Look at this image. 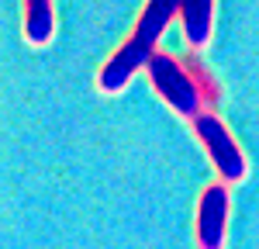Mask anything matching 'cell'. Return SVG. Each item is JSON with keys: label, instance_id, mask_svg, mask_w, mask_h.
Returning <instances> with one entry per match:
<instances>
[{"label": "cell", "instance_id": "52a82bcc", "mask_svg": "<svg viewBox=\"0 0 259 249\" xmlns=\"http://www.w3.org/2000/svg\"><path fill=\"white\" fill-rule=\"evenodd\" d=\"M183 66H187L190 80H194V87H197V94L204 97V107H207V111H214V107L221 104V83L214 80V73L204 66L200 52H187V56H183Z\"/></svg>", "mask_w": 259, "mask_h": 249}, {"label": "cell", "instance_id": "277c9868", "mask_svg": "<svg viewBox=\"0 0 259 249\" xmlns=\"http://www.w3.org/2000/svg\"><path fill=\"white\" fill-rule=\"evenodd\" d=\"M228 215H232V194L228 184H207L200 190L197 215H194V242L197 249H225L228 242Z\"/></svg>", "mask_w": 259, "mask_h": 249}, {"label": "cell", "instance_id": "7a4b0ae2", "mask_svg": "<svg viewBox=\"0 0 259 249\" xmlns=\"http://www.w3.org/2000/svg\"><path fill=\"white\" fill-rule=\"evenodd\" d=\"M145 73H149V83L156 87V94L177 111L180 118H190L194 121V118H200L207 111L204 107V97L197 94V87H194V80H190V73H187V66H183L180 56L156 52Z\"/></svg>", "mask_w": 259, "mask_h": 249}, {"label": "cell", "instance_id": "3957f363", "mask_svg": "<svg viewBox=\"0 0 259 249\" xmlns=\"http://www.w3.org/2000/svg\"><path fill=\"white\" fill-rule=\"evenodd\" d=\"M190 124H194V135L204 145V152L211 156V166L218 170L221 184H242L245 173H249V166H245V156H242L235 135L225 128V121H221L214 111H204Z\"/></svg>", "mask_w": 259, "mask_h": 249}, {"label": "cell", "instance_id": "6da1fadb", "mask_svg": "<svg viewBox=\"0 0 259 249\" xmlns=\"http://www.w3.org/2000/svg\"><path fill=\"white\" fill-rule=\"evenodd\" d=\"M180 18V4L177 0H149L142 7L139 21L132 28V35L114 49V56L100 66L97 73V90L100 94H121L128 83L135 80L139 69H149L152 56L159 52L156 45L166 35L169 21Z\"/></svg>", "mask_w": 259, "mask_h": 249}, {"label": "cell", "instance_id": "8992f818", "mask_svg": "<svg viewBox=\"0 0 259 249\" xmlns=\"http://www.w3.org/2000/svg\"><path fill=\"white\" fill-rule=\"evenodd\" d=\"M56 35V7L52 0H28L24 4V38L31 45H49Z\"/></svg>", "mask_w": 259, "mask_h": 249}, {"label": "cell", "instance_id": "5b68a950", "mask_svg": "<svg viewBox=\"0 0 259 249\" xmlns=\"http://www.w3.org/2000/svg\"><path fill=\"white\" fill-rule=\"evenodd\" d=\"M180 28L190 52H200L214 31V0H187L180 4Z\"/></svg>", "mask_w": 259, "mask_h": 249}]
</instances>
